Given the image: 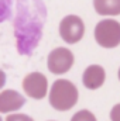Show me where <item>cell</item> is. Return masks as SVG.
<instances>
[{
	"mask_svg": "<svg viewBox=\"0 0 120 121\" xmlns=\"http://www.w3.org/2000/svg\"><path fill=\"white\" fill-rule=\"evenodd\" d=\"M95 11L100 16H119L120 0H93Z\"/></svg>",
	"mask_w": 120,
	"mask_h": 121,
	"instance_id": "ba28073f",
	"label": "cell"
},
{
	"mask_svg": "<svg viewBox=\"0 0 120 121\" xmlns=\"http://www.w3.org/2000/svg\"><path fill=\"white\" fill-rule=\"evenodd\" d=\"M23 89L27 96L35 100H41L47 96L48 90V80L47 78L40 72L28 73L23 80Z\"/></svg>",
	"mask_w": 120,
	"mask_h": 121,
	"instance_id": "5b68a950",
	"label": "cell"
},
{
	"mask_svg": "<svg viewBox=\"0 0 120 121\" xmlns=\"http://www.w3.org/2000/svg\"><path fill=\"white\" fill-rule=\"evenodd\" d=\"M74 60H75L74 54L68 48L60 47V48H55L54 51L50 52L48 59H47V65H48V69L51 73L64 75L72 68Z\"/></svg>",
	"mask_w": 120,
	"mask_h": 121,
	"instance_id": "277c9868",
	"label": "cell"
},
{
	"mask_svg": "<svg viewBox=\"0 0 120 121\" xmlns=\"http://www.w3.org/2000/svg\"><path fill=\"white\" fill-rule=\"evenodd\" d=\"M110 120L112 121H120V103L115 104L110 110Z\"/></svg>",
	"mask_w": 120,
	"mask_h": 121,
	"instance_id": "8fae6325",
	"label": "cell"
},
{
	"mask_svg": "<svg viewBox=\"0 0 120 121\" xmlns=\"http://www.w3.org/2000/svg\"><path fill=\"white\" fill-rule=\"evenodd\" d=\"M71 121H96V117L89 110H81L72 116Z\"/></svg>",
	"mask_w": 120,
	"mask_h": 121,
	"instance_id": "9c48e42d",
	"label": "cell"
},
{
	"mask_svg": "<svg viewBox=\"0 0 120 121\" xmlns=\"http://www.w3.org/2000/svg\"><path fill=\"white\" fill-rule=\"evenodd\" d=\"M119 80H120V68H119Z\"/></svg>",
	"mask_w": 120,
	"mask_h": 121,
	"instance_id": "4fadbf2b",
	"label": "cell"
},
{
	"mask_svg": "<svg viewBox=\"0 0 120 121\" xmlns=\"http://www.w3.org/2000/svg\"><path fill=\"white\" fill-rule=\"evenodd\" d=\"M6 121H34V120L27 114H10V116H7Z\"/></svg>",
	"mask_w": 120,
	"mask_h": 121,
	"instance_id": "30bf717a",
	"label": "cell"
},
{
	"mask_svg": "<svg viewBox=\"0 0 120 121\" xmlns=\"http://www.w3.org/2000/svg\"><path fill=\"white\" fill-rule=\"evenodd\" d=\"M105 80H106V72L100 65H89L82 75V83L89 90H96L102 87Z\"/></svg>",
	"mask_w": 120,
	"mask_h": 121,
	"instance_id": "8992f818",
	"label": "cell"
},
{
	"mask_svg": "<svg viewBox=\"0 0 120 121\" xmlns=\"http://www.w3.org/2000/svg\"><path fill=\"white\" fill-rule=\"evenodd\" d=\"M26 99L16 90H4L0 93V113H11L20 110Z\"/></svg>",
	"mask_w": 120,
	"mask_h": 121,
	"instance_id": "52a82bcc",
	"label": "cell"
},
{
	"mask_svg": "<svg viewBox=\"0 0 120 121\" xmlns=\"http://www.w3.org/2000/svg\"><path fill=\"white\" fill-rule=\"evenodd\" d=\"M95 39L102 48H116L120 44V23L107 18L102 20L95 27Z\"/></svg>",
	"mask_w": 120,
	"mask_h": 121,
	"instance_id": "7a4b0ae2",
	"label": "cell"
},
{
	"mask_svg": "<svg viewBox=\"0 0 120 121\" xmlns=\"http://www.w3.org/2000/svg\"><path fill=\"white\" fill-rule=\"evenodd\" d=\"M78 89L72 82L58 79L50 90V104L58 111H68L78 103Z\"/></svg>",
	"mask_w": 120,
	"mask_h": 121,
	"instance_id": "6da1fadb",
	"label": "cell"
},
{
	"mask_svg": "<svg viewBox=\"0 0 120 121\" xmlns=\"http://www.w3.org/2000/svg\"><path fill=\"white\" fill-rule=\"evenodd\" d=\"M85 24L81 17L69 14L64 17L60 23V35L66 44H76L83 38Z\"/></svg>",
	"mask_w": 120,
	"mask_h": 121,
	"instance_id": "3957f363",
	"label": "cell"
},
{
	"mask_svg": "<svg viewBox=\"0 0 120 121\" xmlns=\"http://www.w3.org/2000/svg\"><path fill=\"white\" fill-rule=\"evenodd\" d=\"M4 83H6V73L0 69V89L4 86Z\"/></svg>",
	"mask_w": 120,
	"mask_h": 121,
	"instance_id": "7c38bea8",
	"label": "cell"
},
{
	"mask_svg": "<svg viewBox=\"0 0 120 121\" xmlns=\"http://www.w3.org/2000/svg\"><path fill=\"white\" fill-rule=\"evenodd\" d=\"M0 121H3V120H1V117H0Z\"/></svg>",
	"mask_w": 120,
	"mask_h": 121,
	"instance_id": "5bb4252c",
	"label": "cell"
}]
</instances>
